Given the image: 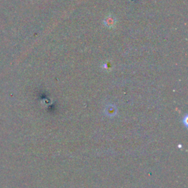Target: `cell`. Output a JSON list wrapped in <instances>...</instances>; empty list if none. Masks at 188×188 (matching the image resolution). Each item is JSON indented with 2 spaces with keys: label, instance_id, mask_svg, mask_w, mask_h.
Here are the masks:
<instances>
[{
  "label": "cell",
  "instance_id": "cell-1",
  "mask_svg": "<svg viewBox=\"0 0 188 188\" xmlns=\"http://www.w3.org/2000/svg\"><path fill=\"white\" fill-rule=\"evenodd\" d=\"M116 23V19L113 17L112 15L107 16L104 19V24L108 27H112L115 26Z\"/></svg>",
  "mask_w": 188,
  "mask_h": 188
},
{
  "label": "cell",
  "instance_id": "cell-2",
  "mask_svg": "<svg viewBox=\"0 0 188 188\" xmlns=\"http://www.w3.org/2000/svg\"><path fill=\"white\" fill-rule=\"evenodd\" d=\"M105 112H106L107 115L109 116H113L116 115V107L113 105H109L105 109Z\"/></svg>",
  "mask_w": 188,
  "mask_h": 188
}]
</instances>
